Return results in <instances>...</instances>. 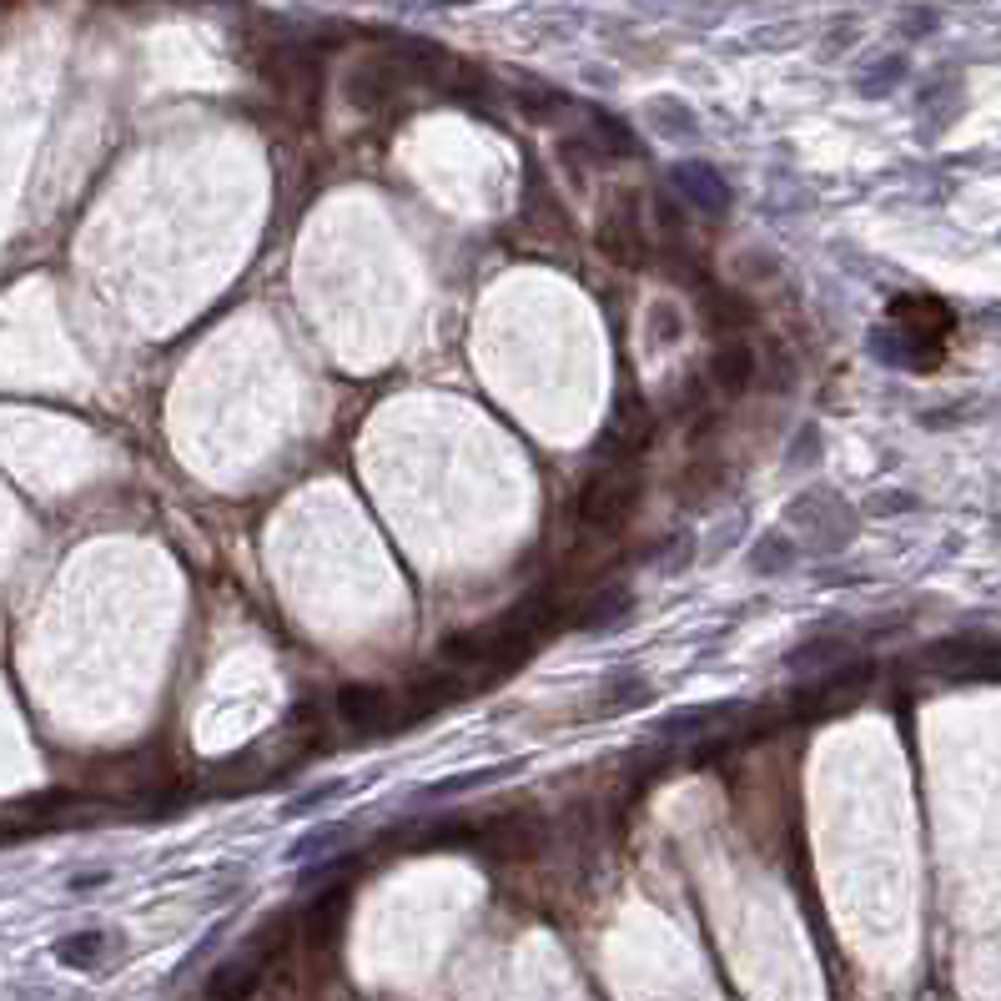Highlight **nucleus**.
Wrapping results in <instances>:
<instances>
[{
  "instance_id": "1",
  "label": "nucleus",
  "mask_w": 1001,
  "mask_h": 1001,
  "mask_svg": "<svg viewBox=\"0 0 1001 1001\" xmlns=\"http://www.w3.org/2000/svg\"><path fill=\"white\" fill-rule=\"evenodd\" d=\"M785 523L795 529L790 539L806 554H840L856 539V509L840 493H826V489H806L800 499H790Z\"/></svg>"
},
{
  "instance_id": "2",
  "label": "nucleus",
  "mask_w": 1001,
  "mask_h": 1001,
  "mask_svg": "<svg viewBox=\"0 0 1001 1001\" xmlns=\"http://www.w3.org/2000/svg\"><path fill=\"white\" fill-rule=\"evenodd\" d=\"M640 499H644L640 473H634L630 463H604V469L589 473L584 489H579V523L594 533H614L640 509Z\"/></svg>"
},
{
  "instance_id": "3",
  "label": "nucleus",
  "mask_w": 1001,
  "mask_h": 1001,
  "mask_svg": "<svg viewBox=\"0 0 1001 1001\" xmlns=\"http://www.w3.org/2000/svg\"><path fill=\"white\" fill-rule=\"evenodd\" d=\"M283 941H287V916H277V921H262L257 937H252L247 947L237 951V957H227L217 971H212L207 1001H247L252 991L262 987V977H267V961L283 951Z\"/></svg>"
},
{
  "instance_id": "4",
  "label": "nucleus",
  "mask_w": 1001,
  "mask_h": 1001,
  "mask_svg": "<svg viewBox=\"0 0 1001 1001\" xmlns=\"http://www.w3.org/2000/svg\"><path fill=\"white\" fill-rule=\"evenodd\" d=\"M876 680V664L871 660H846L826 675H816L810 685L795 690V709L800 715H830V709H846L866 695V685Z\"/></svg>"
},
{
  "instance_id": "5",
  "label": "nucleus",
  "mask_w": 1001,
  "mask_h": 1001,
  "mask_svg": "<svg viewBox=\"0 0 1001 1001\" xmlns=\"http://www.w3.org/2000/svg\"><path fill=\"white\" fill-rule=\"evenodd\" d=\"M549 840V820L533 810H503L489 826H479V846L499 860H533Z\"/></svg>"
},
{
  "instance_id": "6",
  "label": "nucleus",
  "mask_w": 1001,
  "mask_h": 1001,
  "mask_svg": "<svg viewBox=\"0 0 1001 1001\" xmlns=\"http://www.w3.org/2000/svg\"><path fill=\"white\" fill-rule=\"evenodd\" d=\"M871 353L886 362V368H901V372H931L941 362V338L931 333H916L906 323H886L871 333Z\"/></svg>"
},
{
  "instance_id": "7",
  "label": "nucleus",
  "mask_w": 1001,
  "mask_h": 1001,
  "mask_svg": "<svg viewBox=\"0 0 1001 1001\" xmlns=\"http://www.w3.org/2000/svg\"><path fill=\"white\" fill-rule=\"evenodd\" d=\"M926 670H941L951 680H997L1001 675V644L991 640H941L926 650Z\"/></svg>"
},
{
  "instance_id": "8",
  "label": "nucleus",
  "mask_w": 1001,
  "mask_h": 1001,
  "mask_svg": "<svg viewBox=\"0 0 1001 1001\" xmlns=\"http://www.w3.org/2000/svg\"><path fill=\"white\" fill-rule=\"evenodd\" d=\"M408 65L398 61V55H372V61H362V65H353L348 71V101L353 106H362V111H382V106H392V96L408 86Z\"/></svg>"
},
{
  "instance_id": "9",
  "label": "nucleus",
  "mask_w": 1001,
  "mask_h": 1001,
  "mask_svg": "<svg viewBox=\"0 0 1001 1001\" xmlns=\"http://www.w3.org/2000/svg\"><path fill=\"white\" fill-rule=\"evenodd\" d=\"M650 443H654V413L644 408V398H620L610 423H604V433H599V453L610 458V463H620V458L644 453Z\"/></svg>"
},
{
  "instance_id": "10",
  "label": "nucleus",
  "mask_w": 1001,
  "mask_h": 1001,
  "mask_svg": "<svg viewBox=\"0 0 1001 1001\" xmlns=\"http://www.w3.org/2000/svg\"><path fill=\"white\" fill-rule=\"evenodd\" d=\"M599 252L610 262H620V267H640L644 257H650V242H644V227H640V212H634L630 192L614 196V207L604 212V222H599Z\"/></svg>"
},
{
  "instance_id": "11",
  "label": "nucleus",
  "mask_w": 1001,
  "mask_h": 1001,
  "mask_svg": "<svg viewBox=\"0 0 1001 1001\" xmlns=\"http://www.w3.org/2000/svg\"><path fill=\"white\" fill-rule=\"evenodd\" d=\"M670 186H675L695 212H705V217H725V212L735 207L729 182L709 162H675V166H670Z\"/></svg>"
},
{
  "instance_id": "12",
  "label": "nucleus",
  "mask_w": 1001,
  "mask_h": 1001,
  "mask_svg": "<svg viewBox=\"0 0 1001 1001\" xmlns=\"http://www.w3.org/2000/svg\"><path fill=\"white\" fill-rule=\"evenodd\" d=\"M654 699V685L644 675H634V670H624V675H610V680H599V690L589 695L584 715L594 719H620L630 715V709H644Z\"/></svg>"
},
{
  "instance_id": "13",
  "label": "nucleus",
  "mask_w": 1001,
  "mask_h": 1001,
  "mask_svg": "<svg viewBox=\"0 0 1001 1001\" xmlns=\"http://www.w3.org/2000/svg\"><path fill=\"white\" fill-rule=\"evenodd\" d=\"M338 715L348 719L353 729H388L398 725V709H392V695L382 685H343L338 690Z\"/></svg>"
},
{
  "instance_id": "14",
  "label": "nucleus",
  "mask_w": 1001,
  "mask_h": 1001,
  "mask_svg": "<svg viewBox=\"0 0 1001 1001\" xmlns=\"http://www.w3.org/2000/svg\"><path fill=\"white\" fill-rule=\"evenodd\" d=\"M755 353H750V343H740V338H729V343H719L715 353H709V382H715L725 398H740L745 388L755 382Z\"/></svg>"
},
{
  "instance_id": "15",
  "label": "nucleus",
  "mask_w": 1001,
  "mask_h": 1001,
  "mask_svg": "<svg viewBox=\"0 0 1001 1001\" xmlns=\"http://www.w3.org/2000/svg\"><path fill=\"white\" fill-rule=\"evenodd\" d=\"M630 614H634V594H630V589H624V584H604V589H594V594L579 604L574 624H579V630L604 634V630H620Z\"/></svg>"
},
{
  "instance_id": "16",
  "label": "nucleus",
  "mask_w": 1001,
  "mask_h": 1001,
  "mask_svg": "<svg viewBox=\"0 0 1001 1001\" xmlns=\"http://www.w3.org/2000/svg\"><path fill=\"white\" fill-rule=\"evenodd\" d=\"M348 896H353L348 881H333V886H323V896H313V906H307V921H303L313 947H327V941L338 937L343 911H348Z\"/></svg>"
},
{
  "instance_id": "17",
  "label": "nucleus",
  "mask_w": 1001,
  "mask_h": 1001,
  "mask_svg": "<svg viewBox=\"0 0 1001 1001\" xmlns=\"http://www.w3.org/2000/svg\"><path fill=\"white\" fill-rule=\"evenodd\" d=\"M846 660H856L846 640H836V634H816V640L795 644V650L785 654V670H790V675H816V670L826 675V670H836V664H846Z\"/></svg>"
},
{
  "instance_id": "18",
  "label": "nucleus",
  "mask_w": 1001,
  "mask_h": 1001,
  "mask_svg": "<svg viewBox=\"0 0 1001 1001\" xmlns=\"http://www.w3.org/2000/svg\"><path fill=\"white\" fill-rule=\"evenodd\" d=\"M453 699H463V680L428 675V680H418V685H408V719H423V715H433V709L453 705Z\"/></svg>"
},
{
  "instance_id": "19",
  "label": "nucleus",
  "mask_w": 1001,
  "mask_h": 1001,
  "mask_svg": "<svg viewBox=\"0 0 1001 1001\" xmlns=\"http://www.w3.org/2000/svg\"><path fill=\"white\" fill-rule=\"evenodd\" d=\"M705 317H709V333H725V343H729L745 323H750V307H745L735 293L715 287V293H705Z\"/></svg>"
},
{
  "instance_id": "20",
  "label": "nucleus",
  "mask_w": 1001,
  "mask_h": 1001,
  "mask_svg": "<svg viewBox=\"0 0 1001 1001\" xmlns=\"http://www.w3.org/2000/svg\"><path fill=\"white\" fill-rule=\"evenodd\" d=\"M644 116L654 121V131H660V136H695V131H699L695 111H690L685 101H675V96H654L650 106H644Z\"/></svg>"
},
{
  "instance_id": "21",
  "label": "nucleus",
  "mask_w": 1001,
  "mask_h": 1001,
  "mask_svg": "<svg viewBox=\"0 0 1001 1001\" xmlns=\"http://www.w3.org/2000/svg\"><path fill=\"white\" fill-rule=\"evenodd\" d=\"M55 957L65 961V967H76V971H91L101 957H106V937L101 931H76V937H65L55 941Z\"/></svg>"
},
{
  "instance_id": "22",
  "label": "nucleus",
  "mask_w": 1001,
  "mask_h": 1001,
  "mask_svg": "<svg viewBox=\"0 0 1001 1001\" xmlns=\"http://www.w3.org/2000/svg\"><path fill=\"white\" fill-rule=\"evenodd\" d=\"M589 126H594V136L604 142V152H614V156H634V152H640L634 131L624 126L614 111H594V116H589Z\"/></svg>"
},
{
  "instance_id": "23",
  "label": "nucleus",
  "mask_w": 1001,
  "mask_h": 1001,
  "mask_svg": "<svg viewBox=\"0 0 1001 1001\" xmlns=\"http://www.w3.org/2000/svg\"><path fill=\"white\" fill-rule=\"evenodd\" d=\"M750 564L760 569V574H785V569L795 564V539H785V533H770V539H760L750 554Z\"/></svg>"
},
{
  "instance_id": "24",
  "label": "nucleus",
  "mask_w": 1001,
  "mask_h": 1001,
  "mask_svg": "<svg viewBox=\"0 0 1001 1001\" xmlns=\"http://www.w3.org/2000/svg\"><path fill=\"white\" fill-rule=\"evenodd\" d=\"M725 715V709H685V715H670V719H660V735L664 740H675V735H695V725H715V719Z\"/></svg>"
},
{
  "instance_id": "25",
  "label": "nucleus",
  "mask_w": 1001,
  "mask_h": 1001,
  "mask_svg": "<svg viewBox=\"0 0 1001 1001\" xmlns=\"http://www.w3.org/2000/svg\"><path fill=\"white\" fill-rule=\"evenodd\" d=\"M338 840H348V826H323V830H313V836L297 840V846H293V860L327 856V846H338Z\"/></svg>"
},
{
  "instance_id": "26",
  "label": "nucleus",
  "mask_w": 1001,
  "mask_h": 1001,
  "mask_svg": "<svg viewBox=\"0 0 1001 1001\" xmlns=\"http://www.w3.org/2000/svg\"><path fill=\"white\" fill-rule=\"evenodd\" d=\"M901 76H906V61H901V55H891V61H881L876 71H866L860 91H866V96H886V91H891Z\"/></svg>"
},
{
  "instance_id": "27",
  "label": "nucleus",
  "mask_w": 1001,
  "mask_h": 1001,
  "mask_svg": "<svg viewBox=\"0 0 1001 1001\" xmlns=\"http://www.w3.org/2000/svg\"><path fill=\"white\" fill-rule=\"evenodd\" d=\"M690 554H695V539H690V533H680V539L670 533V539L660 544V559H654V564H660L664 574H680V569L690 564Z\"/></svg>"
},
{
  "instance_id": "28",
  "label": "nucleus",
  "mask_w": 1001,
  "mask_h": 1001,
  "mask_svg": "<svg viewBox=\"0 0 1001 1001\" xmlns=\"http://www.w3.org/2000/svg\"><path fill=\"white\" fill-rule=\"evenodd\" d=\"M509 770H519V765H489V770L458 775V780H443V785H433V790H428V795H458V790H473V785H489V780H499V775H509Z\"/></svg>"
},
{
  "instance_id": "29",
  "label": "nucleus",
  "mask_w": 1001,
  "mask_h": 1001,
  "mask_svg": "<svg viewBox=\"0 0 1001 1001\" xmlns=\"http://www.w3.org/2000/svg\"><path fill=\"white\" fill-rule=\"evenodd\" d=\"M650 323H654V343H675L680 338V313L670 303H654L650 307Z\"/></svg>"
},
{
  "instance_id": "30",
  "label": "nucleus",
  "mask_w": 1001,
  "mask_h": 1001,
  "mask_svg": "<svg viewBox=\"0 0 1001 1001\" xmlns=\"http://www.w3.org/2000/svg\"><path fill=\"white\" fill-rule=\"evenodd\" d=\"M338 795V785H317V790H303L297 800H287V816H313L317 806H327Z\"/></svg>"
},
{
  "instance_id": "31",
  "label": "nucleus",
  "mask_w": 1001,
  "mask_h": 1001,
  "mask_svg": "<svg viewBox=\"0 0 1001 1001\" xmlns=\"http://www.w3.org/2000/svg\"><path fill=\"white\" fill-rule=\"evenodd\" d=\"M911 493H876L871 499V513H896V509H911Z\"/></svg>"
},
{
  "instance_id": "32",
  "label": "nucleus",
  "mask_w": 1001,
  "mask_h": 1001,
  "mask_svg": "<svg viewBox=\"0 0 1001 1001\" xmlns=\"http://www.w3.org/2000/svg\"><path fill=\"white\" fill-rule=\"evenodd\" d=\"M997 529H1001V519H997Z\"/></svg>"
}]
</instances>
